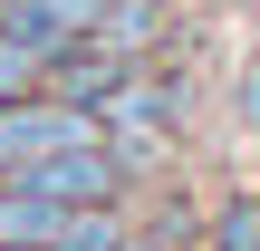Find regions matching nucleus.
<instances>
[{
  "mask_svg": "<svg viewBox=\"0 0 260 251\" xmlns=\"http://www.w3.org/2000/svg\"><path fill=\"white\" fill-rule=\"evenodd\" d=\"M10 184H29L39 203H125V164H116V145L106 135H87V145H58V155H39V164H19Z\"/></svg>",
  "mask_w": 260,
  "mask_h": 251,
  "instance_id": "nucleus-1",
  "label": "nucleus"
},
{
  "mask_svg": "<svg viewBox=\"0 0 260 251\" xmlns=\"http://www.w3.org/2000/svg\"><path fill=\"white\" fill-rule=\"evenodd\" d=\"M87 135H96V116H87V106H68V97H48V87L0 97V174L39 164V155H58V145H87Z\"/></svg>",
  "mask_w": 260,
  "mask_h": 251,
  "instance_id": "nucleus-2",
  "label": "nucleus"
},
{
  "mask_svg": "<svg viewBox=\"0 0 260 251\" xmlns=\"http://www.w3.org/2000/svg\"><path fill=\"white\" fill-rule=\"evenodd\" d=\"M29 87H48V58L19 29H0V97H29Z\"/></svg>",
  "mask_w": 260,
  "mask_h": 251,
  "instance_id": "nucleus-3",
  "label": "nucleus"
},
{
  "mask_svg": "<svg viewBox=\"0 0 260 251\" xmlns=\"http://www.w3.org/2000/svg\"><path fill=\"white\" fill-rule=\"evenodd\" d=\"M212 251H260V193L222 203V232H212Z\"/></svg>",
  "mask_w": 260,
  "mask_h": 251,
  "instance_id": "nucleus-4",
  "label": "nucleus"
},
{
  "mask_svg": "<svg viewBox=\"0 0 260 251\" xmlns=\"http://www.w3.org/2000/svg\"><path fill=\"white\" fill-rule=\"evenodd\" d=\"M0 251H29V242H0Z\"/></svg>",
  "mask_w": 260,
  "mask_h": 251,
  "instance_id": "nucleus-5",
  "label": "nucleus"
}]
</instances>
